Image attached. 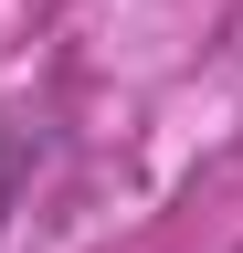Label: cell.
<instances>
[{"instance_id":"6da1fadb","label":"cell","mask_w":243,"mask_h":253,"mask_svg":"<svg viewBox=\"0 0 243 253\" xmlns=\"http://www.w3.org/2000/svg\"><path fill=\"white\" fill-rule=\"evenodd\" d=\"M43 169V126H0V232H11V211H21V190H32Z\"/></svg>"}]
</instances>
